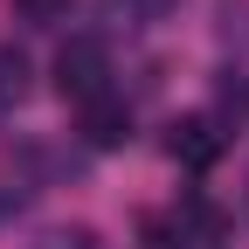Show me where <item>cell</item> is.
<instances>
[{
	"mask_svg": "<svg viewBox=\"0 0 249 249\" xmlns=\"http://www.w3.org/2000/svg\"><path fill=\"white\" fill-rule=\"evenodd\" d=\"M70 7H76V0H14V14H21L28 28H55V21H70Z\"/></svg>",
	"mask_w": 249,
	"mask_h": 249,
	"instance_id": "cell-6",
	"label": "cell"
},
{
	"mask_svg": "<svg viewBox=\"0 0 249 249\" xmlns=\"http://www.w3.org/2000/svg\"><path fill=\"white\" fill-rule=\"evenodd\" d=\"M166 152H173L187 173H208V166L229 152V132H222V118H201V111H194V118H173V124H166Z\"/></svg>",
	"mask_w": 249,
	"mask_h": 249,
	"instance_id": "cell-2",
	"label": "cell"
},
{
	"mask_svg": "<svg viewBox=\"0 0 249 249\" xmlns=\"http://www.w3.org/2000/svg\"><path fill=\"white\" fill-rule=\"evenodd\" d=\"M35 249H104V235L97 229H49Z\"/></svg>",
	"mask_w": 249,
	"mask_h": 249,
	"instance_id": "cell-7",
	"label": "cell"
},
{
	"mask_svg": "<svg viewBox=\"0 0 249 249\" xmlns=\"http://www.w3.org/2000/svg\"><path fill=\"white\" fill-rule=\"evenodd\" d=\"M83 139L97 145V152L124 145V139H132V111H124L111 90H104V97H90V104H83Z\"/></svg>",
	"mask_w": 249,
	"mask_h": 249,
	"instance_id": "cell-3",
	"label": "cell"
},
{
	"mask_svg": "<svg viewBox=\"0 0 249 249\" xmlns=\"http://www.w3.org/2000/svg\"><path fill=\"white\" fill-rule=\"evenodd\" d=\"M21 97H28V55L0 49V104H21Z\"/></svg>",
	"mask_w": 249,
	"mask_h": 249,
	"instance_id": "cell-5",
	"label": "cell"
},
{
	"mask_svg": "<svg viewBox=\"0 0 249 249\" xmlns=\"http://www.w3.org/2000/svg\"><path fill=\"white\" fill-rule=\"evenodd\" d=\"M180 242H187V235H173L166 222H145V249H180Z\"/></svg>",
	"mask_w": 249,
	"mask_h": 249,
	"instance_id": "cell-8",
	"label": "cell"
},
{
	"mask_svg": "<svg viewBox=\"0 0 249 249\" xmlns=\"http://www.w3.org/2000/svg\"><path fill=\"white\" fill-rule=\"evenodd\" d=\"M104 76H111V49L97 35L62 42V55H55V90H62V97H76V104L104 97Z\"/></svg>",
	"mask_w": 249,
	"mask_h": 249,
	"instance_id": "cell-1",
	"label": "cell"
},
{
	"mask_svg": "<svg viewBox=\"0 0 249 249\" xmlns=\"http://www.w3.org/2000/svg\"><path fill=\"white\" fill-rule=\"evenodd\" d=\"M214 104L249 124V76H242V70H222V76H214Z\"/></svg>",
	"mask_w": 249,
	"mask_h": 249,
	"instance_id": "cell-4",
	"label": "cell"
}]
</instances>
